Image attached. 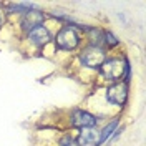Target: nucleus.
I'll list each match as a JSON object with an SVG mask.
<instances>
[{"mask_svg": "<svg viewBox=\"0 0 146 146\" xmlns=\"http://www.w3.org/2000/svg\"><path fill=\"white\" fill-rule=\"evenodd\" d=\"M103 42H105V45H108V48L110 46H116L119 43V40L111 32H103Z\"/></svg>", "mask_w": 146, "mask_h": 146, "instance_id": "nucleus-10", "label": "nucleus"}, {"mask_svg": "<svg viewBox=\"0 0 146 146\" xmlns=\"http://www.w3.org/2000/svg\"><path fill=\"white\" fill-rule=\"evenodd\" d=\"M100 73L110 82L116 83L121 78H125L126 83L129 80V63L128 60H121V58H106L100 66Z\"/></svg>", "mask_w": 146, "mask_h": 146, "instance_id": "nucleus-1", "label": "nucleus"}, {"mask_svg": "<svg viewBox=\"0 0 146 146\" xmlns=\"http://www.w3.org/2000/svg\"><path fill=\"white\" fill-rule=\"evenodd\" d=\"M78 146H100V131H96L95 128L83 129L80 136L76 139Z\"/></svg>", "mask_w": 146, "mask_h": 146, "instance_id": "nucleus-8", "label": "nucleus"}, {"mask_svg": "<svg viewBox=\"0 0 146 146\" xmlns=\"http://www.w3.org/2000/svg\"><path fill=\"white\" fill-rule=\"evenodd\" d=\"M28 40L36 46H45L52 40V36H50V32L43 25H40V27H36L28 32Z\"/></svg>", "mask_w": 146, "mask_h": 146, "instance_id": "nucleus-7", "label": "nucleus"}, {"mask_svg": "<svg viewBox=\"0 0 146 146\" xmlns=\"http://www.w3.org/2000/svg\"><path fill=\"white\" fill-rule=\"evenodd\" d=\"M80 33L78 30L73 27V25H65L55 36V43H56V48L60 50H65V52H72V50H76L78 45H80Z\"/></svg>", "mask_w": 146, "mask_h": 146, "instance_id": "nucleus-2", "label": "nucleus"}, {"mask_svg": "<svg viewBox=\"0 0 146 146\" xmlns=\"http://www.w3.org/2000/svg\"><path fill=\"white\" fill-rule=\"evenodd\" d=\"M62 146H73V139L72 138H65L62 141Z\"/></svg>", "mask_w": 146, "mask_h": 146, "instance_id": "nucleus-11", "label": "nucleus"}, {"mask_svg": "<svg viewBox=\"0 0 146 146\" xmlns=\"http://www.w3.org/2000/svg\"><path fill=\"white\" fill-rule=\"evenodd\" d=\"M43 18H45L43 12H40V10H36V9H32V10H28L27 13H23L22 27H23V30L30 32V30H33V28L40 27V25L43 23Z\"/></svg>", "mask_w": 146, "mask_h": 146, "instance_id": "nucleus-6", "label": "nucleus"}, {"mask_svg": "<svg viewBox=\"0 0 146 146\" xmlns=\"http://www.w3.org/2000/svg\"><path fill=\"white\" fill-rule=\"evenodd\" d=\"M128 100V83L116 82L106 90V101L115 106H125Z\"/></svg>", "mask_w": 146, "mask_h": 146, "instance_id": "nucleus-4", "label": "nucleus"}, {"mask_svg": "<svg viewBox=\"0 0 146 146\" xmlns=\"http://www.w3.org/2000/svg\"><path fill=\"white\" fill-rule=\"evenodd\" d=\"M0 27H2V15H0Z\"/></svg>", "mask_w": 146, "mask_h": 146, "instance_id": "nucleus-12", "label": "nucleus"}, {"mask_svg": "<svg viewBox=\"0 0 146 146\" xmlns=\"http://www.w3.org/2000/svg\"><path fill=\"white\" fill-rule=\"evenodd\" d=\"M118 123H119L118 119H113L108 126L103 128V131H100V145H103V143H105V141H106L111 135H113V131L118 128Z\"/></svg>", "mask_w": 146, "mask_h": 146, "instance_id": "nucleus-9", "label": "nucleus"}, {"mask_svg": "<svg viewBox=\"0 0 146 146\" xmlns=\"http://www.w3.org/2000/svg\"><path fill=\"white\" fill-rule=\"evenodd\" d=\"M106 60V53L101 46L96 45H88L82 53H80V62L82 65H85L86 68H95L100 70V66L103 65V62Z\"/></svg>", "mask_w": 146, "mask_h": 146, "instance_id": "nucleus-3", "label": "nucleus"}, {"mask_svg": "<svg viewBox=\"0 0 146 146\" xmlns=\"http://www.w3.org/2000/svg\"><path fill=\"white\" fill-rule=\"evenodd\" d=\"M70 121L75 128H80V129H88V128H95L98 119L95 118L91 113L85 111V110H75L70 116Z\"/></svg>", "mask_w": 146, "mask_h": 146, "instance_id": "nucleus-5", "label": "nucleus"}]
</instances>
